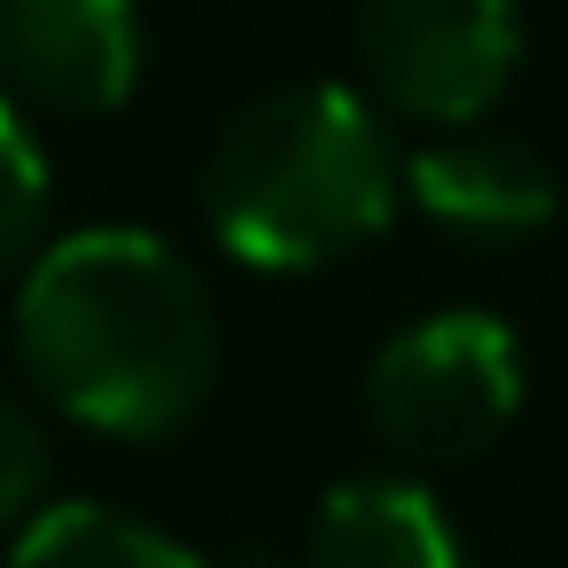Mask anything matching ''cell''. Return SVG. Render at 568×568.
Masks as SVG:
<instances>
[{"instance_id": "obj_1", "label": "cell", "mask_w": 568, "mask_h": 568, "mask_svg": "<svg viewBox=\"0 0 568 568\" xmlns=\"http://www.w3.org/2000/svg\"><path fill=\"white\" fill-rule=\"evenodd\" d=\"M17 351L32 389L79 428L164 436L219 374V312L172 242L141 226H87L24 265Z\"/></svg>"}, {"instance_id": "obj_2", "label": "cell", "mask_w": 568, "mask_h": 568, "mask_svg": "<svg viewBox=\"0 0 568 568\" xmlns=\"http://www.w3.org/2000/svg\"><path fill=\"white\" fill-rule=\"evenodd\" d=\"M397 211V156L366 94L351 87H281L250 102L211 164L203 219L226 257L257 273H312L366 250Z\"/></svg>"}, {"instance_id": "obj_3", "label": "cell", "mask_w": 568, "mask_h": 568, "mask_svg": "<svg viewBox=\"0 0 568 568\" xmlns=\"http://www.w3.org/2000/svg\"><path fill=\"white\" fill-rule=\"evenodd\" d=\"M521 343L498 312H428L366 366V420L389 452L452 467L506 436L521 413Z\"/></svg>"}, {"instance_id": "obj_4", "label": "cell", "mask_w": 568, "mask_h": 568, "mask_svg": "<svg viewBox=\"0 0 568 568\" xmlns=\"http://www.w3.org/2000/svg\"><path fill=\"white\" fill-rule=\"evenodd\" d=\"M374 94L413 125H483L521 71V0H358Z\"/></svg>"}, {"instance_id": "obj_5", "label": "cell", "mask_w": 568, "mask_h": 568, "mask_svg": "<svg viewBox=\"0 0 568 568\" xmlns=\"http://www.w3.org/2000/svg\"><path fill=\"white\" fill-rule=\"evenodd\" d=\"M149 32L133 0H0V94L48 118H110L133 102Z\"/></svg>"}, {"instance_id": "obj_6", "label": "cell", "mask_w": 568, "mask_h": 568, "mask_svg": "<svg viewBox=\"0 0 568 568\" xmlns=\"http://www.w3.org/2000/svg\"><path fill=\"white\" fill-rule=\"evenodd\" d=\"M413 203L467 242H529L560 219V180L529 141L483 133V125H452L428 149H413L405 164Z\"/></svg>"}, {"instance_id": "obj_7", "label": "cell", "mask_w": 568, "mask_h": 568, "mask_svg": "<svg viewBox=\"0 0 568 568\" xmlns=\"http://www.w3.org/2000/svg\"><path fill=\"white\" fill-rule=\"evenodd\" d=\"M304 568H467V560H459L444 506L420 483L366 475L320 498Z\"/></svg>"}, {"instance_id": "obj_8", "label": "cell", "mask_w": 568, "mask_h": 568, "mask_svg": "<svg viewBox=\"0 0 568 568\" xmlns=\"http://www.w3.org/2000/svg\"><path fill=\"white\" fill-rule=\"evenodd\" d=\"M9 568H211L203 552H187L180 537L118 514V506H94V498H63V506H40L17 545H9Z\"/></svg>"}, {"instance_id": "obj_9", "label": "cell", "mask_w": 568, "mask_h": 568, "mask_svg": "<svg viewBox=\"0 0 568 568\" xmlns=\"http://www.w3.org/2000/svg\"><path fill=\"white\" fill-rule=\"evenodd\" d=\"M48 195H55V172H48V149L32 133V110H17L0 94V281L40 257Z\"/></svg>"}, {"instance_id": "obj_10", "label": "cell", "mask_w": 568, "mask_h": 568, "mask_svg": "<svg viewBox=\"0 0 568 568\" xmlns=\"http://www.w3.org/2000/svg\"><path fill=\"white\" fill-rule=\"evenodd\" d=\"M48 490V428L32 405L0 397V529H24Z\"/></svg>"}]
</instances>
